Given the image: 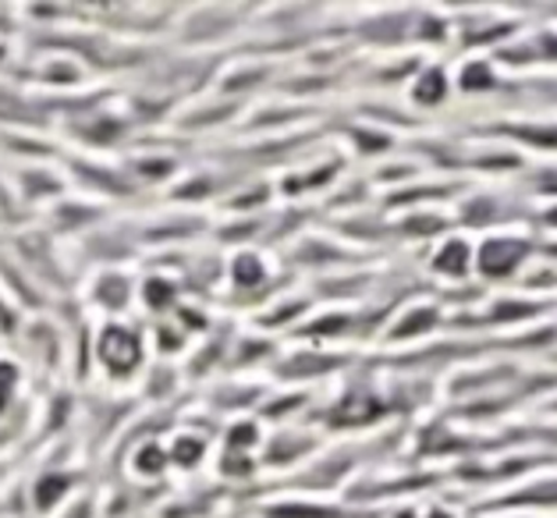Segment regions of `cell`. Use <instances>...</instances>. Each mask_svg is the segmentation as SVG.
<instances>
[{
    "label": "cell",
    "instance_id": "7a4b0ae2",
    "mask_svg": "<svg viewBox=\"0 0 557 518\" xmlns=\"http://www.w3.org/2000/svg\"><path fill=\"white\" fill-rule=\"evenodd\" d=\"M18 380H22L18 366L11 362V359H0V416H4L8 408H11V402H15V394H18Z\"/></svg>",
    "mask_w": 557,
    "mask_h": 518
},
{
    "label": "cell",
    "instance_id": "6da1fadb",
    "mask_svg": "<svg viewBox=\"0 0 557 518\" xmlns=\"http://www.w3.org/2000/svg\"><path fill=\"white\" fill-rule=\"evenodd\" d=\"M97 356L107 373H135V366L143 362V341L125 323H111L100 331Z\"/></svg>",
    "mask_w": 557,
    "mask_h": 518
}]
</instances>
